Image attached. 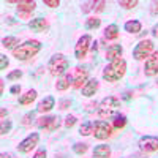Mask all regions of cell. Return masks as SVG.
<instances>
[{
	"instance_id": "1",
	"label": "cell",
	"mask_w": 158,
	"mask_h": 158,
	"mask_svg": "<svg viewBox=\"0 0 158 158\" xmlns=\"http://www.w3.org/2000/svg\"><path fill=\"white\" fill-rule=\"evenodd\" d=\"M127 73V62L120 57L108 63V67L103 70V79L108 82H117Z\"/></svg>"
},
{
	"instance_id": "2",
	"label": "cell",
	"mask_w": 158,
	"mask_h": 158,
	"mask_svg": "<svg viewBox=\"0 0 158 158\" xmlns=\"http://www.w3.org/2000/svg\"><path fill=\"white\" fill-rule=\"evenodd\" d=\"M97 112L101 118H115L120 112V98L117 97L103 98L97 108Z\"/></svg>"
},
{
	"instance_id": "3",
	"label": "cell",
	"mask_w": 158,
	"mask_h": 158,
	"mask_svg": "<svg viewBox=\"0 0 158 158\" xmlns=\"http://www.w3.org/2000/svg\"><path fill=\"white\" fill-rule=\"evenodd\" d=\"M41 51V43L38 40H29L22 44H19L15 51H13V57L16 60H29L32 57H35L38 52Z\"/></svg>"
},
{
	"instance_id": "4",
	"label": "cell",
	"mask_w": 158,
	"mask_h": 158,
	"mask_svg": "<svg viewBox=\"0 0 158 158\" xmlns=\"http://www.w3.org/2000/svg\"><path fill=\"white\" fill-rule=\"evenodd\" d=\"M68 67H70V62L63 54H54L48 62L49 73L52 76H57V77L63 76L65 73H68Z\"/></svg>"
},
{
	"instance_id": "5",
	"label": "cell",
	"mask_w": 158,
	"mask_h": 158,
	"mask_svg": "<svg viewBox=\"0 0 158 158\" xmlns=\"http://www.w3.org/2000/svg\"><path fill=\"white\" fill-rule=\"evenodd\" d=\"M153 54V41L152 40H142L133 49V57L136 60H147Z\"/></svg>"
},
{
	"instance_id": "6",
	"label": "cell",
	"mask_w": 158,
	"mask_h": 158,
	"mask_svg": "<svg viewBox=\"0 0 158 158\" xmlns=\"http://www.w3.org/2000/svg\"><path fill=\"white\" fill-rule=\"evenodd\" d=\"M112 125L108 123L106 120H97L94 122V136L95 139H100V141H104V139H108L111 135H112Z\"/></svg>"
},
{
	"instance_id": "7",
	"label": "cell",
	"mask_w": 158,
	"mask_h": 158,
	"mask_svg": "<svg viewBox=\"0 0 158 158\" xmlns=\"http://www.w3.org/2000/svg\"><path fill=\"white\" fill-rule=\"evenodd\" d=\"M90 46H92V36L90 35H82L81 38L77 40V43L74 46V57L77 60H82L87 56Z\"/></svg>"
},
{
	"instance_id": "8",
	"label": "cell",
	"mask_w": 158,
	"mask_h": 158,
	"mask_svg": "<svg viewBox=\"0 0 158 158\" xmlns=\"http://www.w3.org/2000/svg\"><path fill=\"white\" fill-rule=\"evenodd\" d=\"M36 127L46 131H56L60 127V117L57 115H44L36 118Z\"/></svg>"
},
{
	"instance_id": "9",
	"label": "cell",
	"mask_w": 158,
	"mask_h": 158,
	"mask_svg": "<svg viewBox=\"0 0 158 158\" xmlns=\"http://www.w3.org/2000/svg\"><path fill=\"white\" fill-rule=\"evenodd\" d=\"M138 147L144 153H153L158 150V138L155 136H142L138 141Z\"/></svg>"
},
{
	"instance_id": "10",
	"label": "cell",
	"mask_w": 158,
	"mask_h": 158,
	"mask_svg": "<svg viewBox=\"0 0 158 158\" xmlns=\"http://www.w3.org/2000/svg\"><path fill=\"white\" fill-rule=\"evenodd\" d=\"M40 142V135L38 133H30L25 139H22L18 146V150L19 153H30Z\"/></svg>"
},
{
	"instance_id": "11",
	"label": "cell",
	"mask_w": 158,
	"mask_h": 158,
	"mask_svg": "<svg viewBox=\"0 0 158 158\" xmlns=\"http://www.w3.org/2000/svg\"><path fill=\"white\" fill-rule=\"evenodd\" d=\"M35 8H36V2H33V0H21V2L16 3L18 15L22 19H29L30 15L35 11Z\"/></svg>"
},
{
	"instance_id": "12",
	"label": "cell",
	"mask_w": 158,
	"mask_h": 158,
	"mask_svg": "<svg viewBox=\"0 0 158 158\" xmlns=\"http://www.w3.org/2000/svg\"><path fill=\"white\" fill-rule=\"evenodd\" d=\"M87 81H89V68L87 67H76L74 76H73V87L74 89H82Z\"/></svg>"
},
{
	"instance_id": "13",
	"label": "cell",
	"mask_w": 158,
	"mask_h": 158,
	"mask_svg": "<svg viewBox=\"0 0 158 158\" xmlns=\"http://www.w3.org/2000/svg\"><path fill=\"white\" fill-rule=\"evenodd\" d=\"M144 74L147 77H153L158 74V51H153V54L144 63Z\"/></svg>"
},
{
	"instance_id": "14",
	"label": "cell",
	"mask_w": 158,
	"mask_h": 158,
	"mask_svg": "<svg viewBox=\"0 0 158 158\" xmlns=\"http://www.w3.org/2000/svg\"><path fill=\"white\" fill-rule=\"evenodd\" d=\"M29 27L32 32H46L49 29V22L44 18H35L29 22Z\"/></svg>"
},
{
	"instance_id": "15",
	"label": "cell",
	"mask_w": 158,
	"mask_h": 158,
	"mask_svg": "<svg viewBox=\"0 0 158 158\" xmlns=\"http://www.w3.org/2000/svg\"><path fill=\"white\" fill-rule=\"evenodd\" d=\"M98 87H100V84H98L97 79H89V81L84 84V87L81 89V92H82L84 97H94L97 94Z\"/></svg>"
},
{
	"instance_id": "16",
	"label": "cell",
	"mask_w": 158,
	"mask_h": 158,
	"mask_svg": "<svg viewBox=\"0 0 158 158\" xmlns=\"http://www.w3.org/2000/svg\"><path fill=\"white\" fill-rule=\"evenodd\" d=\"M70 85H73V76L70 73H65L63 76H60L57 79V82H56V89L59 92H63V90L70 89Z\"/></svg>"
},
{
	"instance_id": "17",
	"label": "cell",
	"mask_w": 158,
	"mask_h": 158,
	"mask_svg": "<svg viewBox=\"0 0 158 158\" xmlns=\"http://www.w3.org/2000/svg\"><path fill=\"white\" fill-rule=\"evenodd\" d=\"M122 54H123L122 44H111V46L106 49V59H108L109 62H112V60H115V59H120Z\"/></svg>"
},
{
	"instance_id": "18",
	"label": "cell",
	"mask_w": 158,
	"mask_h": 158,
	"mask_svg": "<svg viewBox=\"0 0 158 158\" xmlns=\"http://www.w3.org/2000/svg\"><path fill=\"white\" fill-rule=\"evenodd\" d=\"M56 106V100L54 97H46L44 100H41L38 103V106H36V112H49L52 108Z\"/></svg>"
},
{
	"instance_id": "19",
	"label": "cell",
	"mask_w": 158,
	"mask_h": 158,
	"mask_svg": "<svg viewBox=\"0 0 158 158\" xmlns=\"http://www.w3.org/2000/svg\"><path fill=\"white\" fill-rule=\"evenodd\" d=\"M92 156L94 158H109L111 156V147L106 146V144H100V146H97L94 149Z\"/></svg>"
},
{
	"instance_id": "20",
	"label": "cell",
	"mask_w": 158,
	"mask_h": 158,
	"mask_svg": "<svg viewBox=\"0 0 158 158\" xmlns=\"http://www.w3.org/2000/svg\"><path fill=\"white\" fill-rule=\"evenodd\" d=\"M36 90H27V92H25V94L24 95H21L19 97V104H22V106H27V104H32L35 100H36Z\"/></svg>"
},
{
	"instance_id": "21",
	"label": "cell",
	"mask_w": 158,
	"mask_h": 158,
	"mask_svg": "<svg viewBox=\"0 0 158 158\" xmlns=\"http://www.w3.org/2000/svg\"><path fill=\"white\" fill-rule=\"evenodd\" d=\"M2 46L5 49H11V51H15L18 46H19V40L18 36H5L2 40Z\"/></svg>"
},
{
	"instance_id": "22",
	"label": "cell",
	"mask_w": 158,
	"mask_h": 158,
	"mask_svg": "<svg viewBox=\"0 0 158 158\" xmlns=\"http://www.w3.org/2000/svg\"><path fill=\"white\" fill-rule=\"evenodd\" d=\"M141 29H142V24H141L139 21H136V19L125 22V30H127L128 33H139Z\"/></svg>"
},
{
	"instance_id": "23",
	"label": "cell",
	"mask_w": 158,
	"mask_h": 158,
	"mask_svg": "<svg viewBox=\"0 0 158 158\" xmlns=\"http://www.w3.org/2000/svg\"><path fill=\"white\" fill-rule=\"evenodd\" d=\"M100 25H101V19L97 16H90L85 19V29L87 30H97V29H100Z\"/></svg>"
},
{
	"instance_id": "24",
	"label": "cell",
	"mask_w": 158,
	"mask_h": 158,
	"mask_svg": "<svg viewBox=\"0 0 158 158\" xmlns=\"http://www.w3.org/2000/svg\"><path fill=\"white\" fill-rule=\"evenodd\" d=\"M118 36V27L117 24H111L104 29V38L106 40H115Z\"/></svg>"
},
{
	"instance_id": "25",
	"label": "cell",
	"mask_w": 158,
	"mask_h": 158,
	"mask_svg": "<svg viewBox=\"0 0 158 158\" xmlns=\"http://www.w3.org/2000/svg\"><path fill=\"white\" fill-rule=\"evenodd\" d=\"M79 135L81 136L94 135V122H84L81 127H79Z\"/></svg>"
},
{
	"instance_id": "26",
	"label": "cell",
	"mask_w": 158,
	"mask_h": 158,
	"mask_svg": "<svg viewBox=\"0 0 158 158\" xmlns=\"http://www.w3.org/2000/svg\"><path fill=\"white\" fill-rule=\"evenodd\" d=\"M127 125V117L125 115H117L114 120H112V128H117V130H120Z\"/></svg>"
},
{
	"instance_id": "27",
	"label": "cell",
	"mask_w": 158,
	"mask_h": 158,
	"mask_svg": "<svg viewBox=\"0 0 158 158\" xmlns=\"http://www.w3.org/2000/svg\"><path fill=\"white\" fill-rule=\"evenodd\" d=\"M87 149H89V144H85V142H76L73 146V150L77 155H84L87 152Z\"/></svg>"
},
{
	"instance_id": "28",
	"label": "cell",
	"mask_w": 158,
	"mask_h": 158,
	"mask_svg": "<svg viewBox=\"0 0 158 158\" xmlns=\"http://www.w3.org/2000/svg\"><path fill=\"white\" fill-rule=\"evenodd\" d=\"M118 5H120L122 8H125V10H133V8L138 6V0H120Z\"/></svg>"
},
{
	"instance_id": "29",
	"label": "cell",
	"mask_w": 158,
	"mask_h": 158,
	"mask_svg": "<svg viewBox=\"0 0 158 158\" xmlns=\"http://www.w3.org/2000/svg\"><path fill=\"white\" fill-rule=\"evenodd\" d=\"M10 130H11V120H2V123H0V135L5 136L6 133H10Z\"/></svg>"
},
{
	"instance_id": "30",
	"label": "cell",
	"mask_w": 158,
	"mask_h": 158,
	"mask_svg": "<svg viewBox=\"0 0 158 158\" xmlns=\"http://www.w3.org/2000/svg\"><path fill=\"white\" fill-rule=\"evenodd\" d=\"M32 120H35V111H30V112H27L24 117H22V125H30L32 123Z\"/></svg>"
},
{
	"instance_id": "31",
	"label": "cell",
	"mask_w": 158,
	"mask_h": 158,
	"mask_svg": "<svg viewBox=\"0 0 158 158\" xmlns=\"http://www.w3.org/2000/svg\"><path fill=\"white\" fill-rule=\"evenodd\" d=\"M22 77V71L21 70H15V71H11L6 74V79L8 81H16V79H21Z\"/></svg>"
},
{
	"instance_id": "32",
	"label": "cell",
	"mask_w": 158,
	"mask_h": 158,
	"mask_svg": "<svg viewBox=\"0 0 158 158\" xmlns=\"http://www.w3.org/2000/svg\"><path fill=\"white\" fill-rule=\"evenodd\" d=\"M76 122H77V118H76L74 115H68L67 118H65V127H67V128H71V127L76 125Z\"/></svg>"
},
{
	"instance_id": "33",
	"label": "cell",
	"mask_w": 158,
	"mask_h": 158,
	"mask_svg": "<svg viewBox=\"0 0 158 158\" xmlns=\"http://www.w3.org/2000/svg\"><path fill=\"white\" fill-rule=\"evenodd\" d=\"M95 8V0H92V2H85L82 3V13H89L90 10Z\"/></svg>"
},
{
	"instance_id": "34",
	"label": "cell",
	"mask_w": 158,
	"mask_h": 158,
	"mask_svg": "<svg viewBox=\"0 0 158 158\" xmlns=\"http://www.w3.org/2000/svg\"><path fill=\"white\" fill-rule=\"evenodd\" d=\"M10 65V60L6 56H0V70H6V67Z\"/></svg>"
},
{
	"instance_id": "35",
	"label": "cell",
	"mask_w": 158,
	"mask_h": 158,
	"mask_svg": "<svg viewBox=\"0 0 158 158\" xmlns=\"http://www.w3.org/2000/svg\"><path fill=\"white\" fill-rule=\"evenodd\" d=\"M104 6H106V2L104 0H100V2H95V11L97 13H101V11H104Z\"/></svg>"
},
{
	"instance_id": "36",
	"label": "cell",
	"mask_w": 158,
	"mask_h": 158,
	"mask_svg": "<svg viewBox=\"0 0 158 158\" xmlns=\"http://www.w3.org/2000/svg\"><path fill=\"white\" fill-rule=\"evenodd\" d=\"M70 106H71V100H70V98L62 100V101L59 103V108H60V109H68Z\"/></svg>"
},
{
	"instance_id": "37",
	"label": "cell",
	"mask_w": 158,
	"mask_h": 158,
	"mask_svg": "<svg viewBox=\"0 0 158 158\" xmlns=\"http://www.w3.org/2000/svg\"><path fill=\"white\" fill-rule=\"evenodd\" d=\"M44 5L49 6V8H57L60 5V2L59 0H44Z\"/></svg>"
},
{
	"instance_id": "38",
	"label": "cell",
	"mask_w": 158,
	"mask_h": 158,
	"mask_svg": "<svg viewBox=\"0 0 158 158\" xmlns=\"http://www.w3.org/2000/svg\"><path fill=\"white\" fill-rule=\"evenodd\" d=\"M48 156V152L44 150V149H40L35 155H33V158H46Z\"/></svg>"
},
{
	"instance_id": "39",
	"label": "cell",
	"mask_w": 158,
	"mask_h": 158,
	"mask_svg": "<svg viewBox=\"0 0 158 158\" xmlns=\"http://www.w3.org/2000/svg\"><path fill=\"white\" fill-rule=\"evenodd\" d=\"M10 92H11L13 95H16V94H19V92H21V85H13V87L10 89Z\"/></svg>"
},
{
	"instance_id": "40",
	"label": "cell",
	"mask_w": 158,
	"mask_h": 158,
	"mask_svg": "<svg viewBox=\"0 0 158 158\" xmlns=\"http://www.w3.org/2000/svg\"><path fill=\"white\" fill-rule=\"evenodd\" d=\"M152 15H156V13H158V2H153L152 3Z\"/></svg>"
},
{
	"instance_id": "41",
	"label": "cell",
	"mask_w": 158,
	"mask_h": 158,
	"mask_svg": "<svg viewBox=\"0 0 158 158\" xmlns=\"http://www.w3.org/2000/svg\"><path fill=\"white\" fill-rule=\"evenodd\" d=\"M152 35H153L155 38H158V24H156V25H155V27L152 29Z\"/></svg>"
},
{
	"instance_id": "42",
	"label": "cell",
	"mask_w": 158,
	"mask_h": 158,
	"mask_svg": "<svg viewBox=\"0 0 158 158\" xmlns=\"http://www.w3.org/2000/svg\"><path fill=\"white\" fill-rule=\"evenodd\" d=\"M0 158H16V156L13 155V153H2V155H0Z\"/></svg>"
},
{
	"instance_id": "43",
	"label": "cell",
	"mask_w": 158,
	"mask_h": 158,
	"mask_svg": "<svg viewBox=\"0 0 158 158\" xmlns=\"http://www.w3.org/2000/svg\"><path fill=\"white\" fill-rule=\"evenodd\" d=\"M90 49H92V52H97V51H98V43L95 41L94 44H92V46H90Z\"/></svg>"
},
{
	"instance_id": "44",
	"label": "cell",
	"mask_w": 158,
	"mask_h": 158,
	"mask_svg": "<svg viewBox=\"0 0 158 158\" xmlns=\"http://www.w3.org/2000/svg\"><path fill=\"white\" fill-rule=\"evenodd\" d=\"M0 90H2V94L5 92V81L3 79H0Z\"/></svg>"
},
{
	"instance_id": "45",
	"label": "cell",
	"mask_w": 158,
	"mask_h": 158,
	"mask_svg": "<svg viewBox=\"0 0 158 158\" xmlns=\"http://www.w3.org/2000/svg\"><path fill=\"white\" fill-rule=\"evenodd\" d=\"M5 115H6V109H5V108H2V120L5 118Z\"/></svg>"
},
{
	"instance_id": "46",
	"label": "cell",
	"mask_w": 158,
	"mask_h": 158,
	"mask_svg": "<svg viewBox=\"0 0 158 158\" xmlns=\"http://www.w3.org/2000/svg\"><path fill=\"white\" fill-rule=\"evenodd\" d=\"M156 84H158V79H156Z\"/></svg>"
},
{
	"instance_id": "47",
	"label": "cell",
	"mask_w": 158,
	"mask_h": 158,
	"mask_svg": "<svg viewBox=\"0 0 158 158\" xmlns=\"http://www.w3.org/2000/svg\"><path fill=\"white\" fill-rule=\"evenodd\" d=\"M59 158H63V156H59Z\"/></svg>"
}]
</instances>
